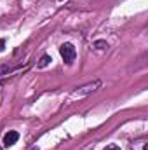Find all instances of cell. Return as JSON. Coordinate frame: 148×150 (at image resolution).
Segmentation results:
<instances>
[{"label":"cell","mask_w":148,"mask_h":150,"mask_svg":"<svg viewBox=\"0 0 148 150\" xmlns=\"http://www.w3.org/2000/svg\"><path fill=\"white\" fill-rule=\"evenodd\" d=\"M101 80L99 79H96V80H92V82H89V84H85V86H80V87H77L73 91V94H72V98H84V96H89L91 93H94V91H98L99 87H101Z\"/></svg>","instance_id":"1"},{"label":"cell","mask_w":148,"mask_h":150,"mask_svg":"<svg viewBox=\"0 0 148 150\" xmlns=\"http://www.w3.org/2000/svg\"><path fill=\"white\" fill-rule=\"evenodd\" d=\"M59 54H61V58H63V61H65L66 65H72L75 61V58H77V49L73 47V44L65 42V44H61V47H59Z\"/></svg>","instance_id":"2"},{"label":"cell","mask_w":148,"mask_h":150,"mask_svg":"<svg viewBox=\"0 0 148 150\" xmlns=\"http://www.w3.org/2000/svg\"><path fill=\"white\" fill-rule=\"evenodd\" d=\"M26 70H28V65H26V67H16V65H12V63H5V65L0 67V75L14 77L16 74H19V72H26Z\"/></svg>","instance_id":"3"},{"label":"cell","mask_w":148,"mask_h":150,"mask_svg":"<svg viewBox=\"0 0 148 150\" xmlns=\"http://www.w3.org/2000/svg\"><path fill=\"white\" fill-rule=\"evenodd\" d=\"M19 140V133L18 131H9L4 134V147H12L16 145V142Z\"/></svg>","instance_id":"4"},{"label":"cell","mask_w":148,"mask_h":150,"mask_svg":"<svg viewBox=\"0 0 148 150\" xmlns=\"http://www.w3.org/2000/svg\"><path fill=\"white\" fill-rule=\"evenodd\" d=\"M129 150H147V138L134 140V142L131 143V149Z\"/></svg>","instance_id":"5"},{"label":"cell","mask_w":148,"mask_h":150,"mask_svg":"<svg viewBox=\"0 0 148 150\" xmlns=\"http://www.w3.org/2000/svg\"><path fill=\"white\" fill-rule=\"evenodd\" d=\"M51 61H52V58H51L49 54H44V56H42V58L38 59V63H37V68H40V70H42V68H45V67H49V65H51Z\"/></svg>","instance_id":"6"},{"label":"cell","mask_w":148,"mask_h":150,"mask_svg":"<svg viewBox=\"0 0 148 150\" xmlns=\"http://www.w3.org/2000/svg\"><path fill=\"white\" fill-rule=\"evenodd\" d=\"M94 49H96V51H106V49H108L106 40H96V42H94Z\"/></svg>","instance_id":"7"},{"label":"cell","mask_w":148,"mask_h":150,"mask_svg":"<svg viewBox=\"0 0 148 150\" xmlns=\"http://www.w3.org/2000/svg\"><path fill=\"white\" fill-rule=\"evenodd\" d=\"M103 150H120V147H118V145H113V143H111V145H106V147H105Z\"/></svg>","instance_id":"8"},{"label":"cell","mask_w":148,"mask_h":150,"mask_svg":"<svg viewBox=\"0 0 148 150\" xmlns=\"http://www.w3.org/2000/svg\"><path fill=\"white\" fill-rule=\"evenodd\" d=\"M4 45H5V40H4V38H0V51H4V49H5Z\"/></svg>","instance_id":"9"},{"label":"cell","mask_w":148,"mask_h":150,"mask_svg":"<svg viewBox=\"0 0 148 150\" xmlns=\"http://www.w3.org/2000/svg\"><path fill=\"white\" fill-rule=\"evenodd\" d=\"M0 150H2V145H0Z\"/></svg>","instance_id":"10"}]
</instances>
